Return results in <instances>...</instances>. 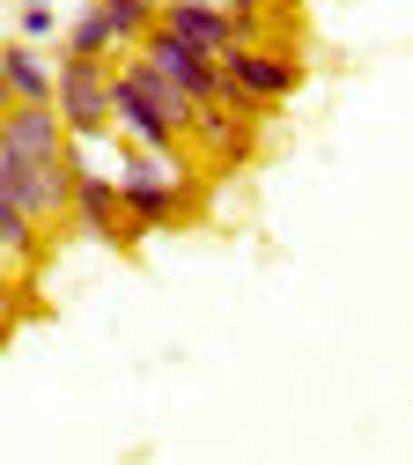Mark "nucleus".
I'll use <instances>...</instances> for the list:
<instances>
[{"label": "nucleus", "instance_id": "f257e3e1", "mask_svg": "<svg viewBox=\"0 0 413 465\" xmlns=\"http://www.w3.org/2000/svg\"><path fill=\"white\" fill-rule=\"evenodd\" d=\"M0 200L30 222H67L74 207V141L52 104H15L0 126Z\"/></svg>", "mask_w": 413, "mask_h": 465}, {"label": "nucleus", "instance_id": "f03ea898", "mask_svg": "<svg viewBox=\"0 0 413 465\" xmlns=\"http://www.w3.org/2000/svg\"><path fill=\"white\" fill-rule=\"evenodd\" d=\"M185 126H192V96L162 82L141 52L111 60V134L133 141V148H155V155H185Z\"/></svg>", "mask_w": 413, "mask_h": 465}, {"label": "nucleus", "instance_id": "7ed1b4c3", "mask_svg": "<svg viewBox=\"0 0 413 465\" xmlns=\"http://www.w3.org/2000/svg\"><path fill=\"white\" fill-rule=\"evenodd\" d=\"M118 200H126V222L141 229H185L200 222L207 207V178H192V170H177V155H155V148H133L118 141V170H111Z\"/></svg>", "mask_w": 413, "mask_h": 465}, {"label": "nucleus", "instance_id": "20e7f679", "mask_svg": "<svg viewBox=\"0 0 413 465\" xmlns=\"http://www.w3.org/2000/svg\"><path fill=\"white\" fill-rule=\"evenodd\" d=\"M221 104L236 111V119H273V104H288L295 89H303V52H295V45H236V52H221Z\"/></svg>", "mask_w": 413, "mask_h": 465}, {"label": "nucleus", "instance_id": "39448f33", "mask_svg": "<svg viewBox=\"0 0 413 465\" xmlns=\"http://www.w3.org/2000/svg\"><path fill=\"white\" fill-rule=\"evenodd\" d=\"M52 111L67 141H103L111 134V60H74V52H59L52 60Z\"/></svg>", "mask_w": 413, "mask_h": 465}, {"label": "nucleus", "instance_id": "423d86ee", "mask_svg": "<svg viewBox=\"0 0 413 465\" xmlns=\"http://www.w3.org/2000/svg\"><path fill=\"white\" fill-rule=\"evenodd\" d=\"M67 222H82L96 244H118V252H141V229L126 222V200H118V185H111V170H89L82 155H74V207H67Z\"/></svg>", "mask_w": 413, "mask_h": 465}, {"label": "nucleus", "instance_id": "0eeeda50", "mask_svg": "<svg viewBox=\"0 0 413 465\" xmlns=\"http://www.w3.org/2000/svg\"><path fill=\"white\" fill-rule=\"evenodd\" d=\"M185 148H207V178H221V170H244V163L259 155V119H236L229 104H192Z\"/></svg>", "mask_w": 413, "mask_h": 465}, {"label": "nucleus", "instance_id": "6e6552de", "mask_svg": "<svg viewBox=\"0 0 413 465\" xmlns=\"http://www.w3.org/2000/svg\"><path fill=\"white\" fill-rule=\"evenodd\" d=\"M133 52H141V60H148V67H155L162 82H177V89H185L192 104H221V67L207 60L200 45H185V37H170V30L155 23V30H148V37L133 45Z\"/></svg>", "mask_w": 413, "mask_h": 465}, {"label": "nucleus", "instance_id": "1a4fd4ad", "mask_svg": "<svg viewBox=\"0 0 413 465\" xmlns=\"http://www.w3.org/2000/svg\"><path fill=\"white\" fill-rule=\"evenodd\" d=\"M155 23L170 37L200 45L207 60H221V52H236V15L221 8V0H155Z\"/></svg>", "mask_w": 413, "mask_h": 465}, {"label": "nucleus", "instance_id": "9d476101", "mask_svg": "<svg viewBox=\"0 0 413 465\" xmlns=\"http://www.w3.org/2000/svg\"><path fill=\"white\" fill-rule=\"evenodd\" d=\"M0 96L8 104H52V60L37 45H0Z\"/></svg>", "mask_w": 413, "mask_h": 465}, {"label": "nucleus", "instance_id": "9b49d317", "mask_svg": "<svg viewBox=\"0 0 413 465\" xmlns=\"http://www.w3.org/2000/svg\"><path fill=\"white\" fill-rule=\"evenodd\" d=\"M59 52H74V60H118V30H111V8H103V0H89V8L67 23Z\"/></svg>", "mask_w": 413, "mask_h": 465}, {"label": "nucleus", "instance_id": "f8f14e48", "mask_svg": "<svg viewBox=\"0 0 413 465\" xmlns=\"http://www.w3.org/2000/svg\"><path fill=\"white\" fill-rule=\"evenodd\" d=\"M37 252H44V222H30L23 207L0 200V273H8V266H30Z\"/></svg>", "mask_w": 413, "mask_h": 465}, {"label": "nucleus", "instance_id": "ddd939ff", "mask_svg": "<svg viewBox=\"0 0 413 465\" xmlns=\"http://www.w3.org/2000/svg\"><path fill=\"white\" fill-rule=\"evenodd\" d=\"M103 8H111V30H118V52H133L155 30V0H103Z\"/></svg>", "mask_w": 413, "mask_h": 465}, {"label": "nucleus", "instance_id": "4468645a", "mask_svg": "<svg viewBox=\"0 0 413 465\" xmlns=\"http://www.w3.org/2000/svg\"><path fill=\"white\" fill-rule=\"evenodd\" d=\"M15 37L23 45H52L59 37V8L52 0H15Z\"/></svg>", "mask_w": 413, "mask_h": 465}, {"label": "nucleus", "instance_id": "2eb2a0df", "mask_svg": "<svg viewBox=\"0 0 413 465\" xmlns=\"http://www.w3.org/2000/svg\"><path fill=\"white\" fill-rule=\"evenodd\" d=\"M221 8H229V15H259L266 0H221Z\"/></svg>", "mask_w": 413, "mask_h": 465}, {"label": "nucleus", "instance_id": "dca6fc26", "mask_svg": "<svg viewBox=\"0 0 413 465\" xmlns=\"http://www.w3.org/2000/svg\"><path fill=\"white\" fill-rule=\"evenodd\" d=\"M8 111H15V104H8V96H0V126H8Z\"/></svg>", "mask_w": 413, "mask_h": 465}]
</instances>
